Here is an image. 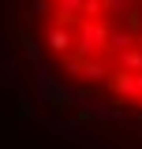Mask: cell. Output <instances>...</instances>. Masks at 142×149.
Returning <instances> with one entry per match:
<instances>
[{
  "instance_id": "cell-1",
  "label": "cell",
  "mask_w": 142,
  "mask_h": 149,
  "mask_svg": "<svg viewBox=\"0 0 142 149\" xmlns=\"http://www.w3.org/2000/svg\"><path fill=\"white\" fill-rule=\"evenodd\" d=\"M8 30L56 97L142 134V0H8Z\"/></svg>"
}]
</instances>
